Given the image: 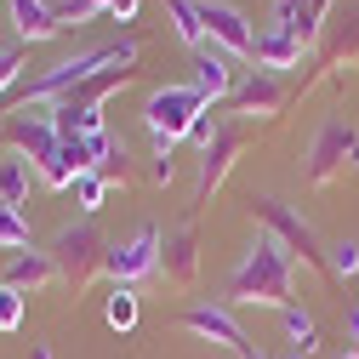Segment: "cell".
Returning <instances> with one entry per match:
<instances>
[{
  "label": "cell",
  "mask_w": 359,
  "mask_h": 359,
  "mask_svg": "<svg viewBox=\"0 0 359 359\" xmlns=\"http://www.w3.org/2000/svg\"><path fill=\"white\" fill-rule=\"evenodd\" d=\"M337 359H359V348H342V353H337Z\"/></svg>",
  "instance_id": "34"
},
{
  "label": "cell",
  "mask_w": 359,
  "mask_h": 359,
  "mask_svg": "<svg viewBox=\"0 0 359 359\" xmlns=\"http://www.w3.org/2000/svg\"><path fill=\"white\" fill-rule=\"evenodd\" d=\"M297 18H302V0H274V23H268V29L297 34Z\"/></svg>",
  "instance_id": "29"
},
{
  "label": "cell",
  "mask_w": 359,
  "mask_h": 359,
  "mask_svg": "<svg viewBox=\"0 0 359 359\" xmlns=\"http://www.w3.org/2000/svg\"><path fill=\"white\" fill-rule=\"evenodd\" d=\"M217 126H222V120H217V114H211V109H205V114H200V120H194V131H189V137H183V143H194V149H200V154H205V149H211V143H217Z\"/></svg>",
  "instance_id": "28"
},
{
  "label": "cell",
  "mask_w": 359,
  "mask_h": 359,
  "mask_svg": "<svg viewBox=\"0 0 359 359\" xmlns=\"http://www.w3.org/2000/svg\"><path fill=\"white\" fill-rule=\"evenodd\" d=\"M348 171H359V126L331 114L320 131H313L308 154H302V183L308 189H331V183H342Z\"/></svg>",
  "instance_id": "4"
},
{
  "label": "cell",
  "mask_w": 359,
  "mask_h": 359,
  "mask_svg": "<svg viewBox=\"0 0 359 359\" xmlns=\"http://www.w3.org/2000/svg\"><path fill=\"white\" fill-rule=\"evenodd\" d=\"M205 92L200 86H154L149 103H143V126H149V137H154V160H171L177 143L194 131V120L205 114Z\"/></svg>",
  "instance_id": "2"
},
{
  "label": "cell",
  "mask_w": 359,
  "mask_h": 359,
  "mask_svg": "<svg viewBox=\"0 0 359 359\" xmlns=\"http://www.w3.org/2000/svg\"><path fill=\"white\" fill-rule=\"evenodd\" d=\"M29 359H52V348H40V342H34V348H29Z\"/></svg>",
  "instance_id": "32"
},
{
  "label": "cell",
  "mask_w": 359,
  "mask_h": 359,
  "mask_svg": "<svg viewBox=\"0 0 359 359\" xmlns=\"http://www.w3.org/2000/svg\"><path fill=\"white\" fill-rule=\"evenodd\" d=\"M342 337H348V348H359V297H353L348 313H342Z\"/></svg>",
  "instance_id": "31"
},
{
  "label": "cell",
  "mask_w": 359,
  "mask_h": 359,
  "mask_svg": "<svg viewBox=\"0 0 359 359\" xmlns=\"http://www.w3.org/2000/svg\"><path fill=\"white\" fill-rule=\"evenodd\" d=\"M160 240H165V234L154 229V222H143V229L131 234L126 245H114V251H109V280L137 291V280L160 274Z\"/></svg>",
  "instance_id": "11"
},
{
  "label": "cell",
  "mask_w": 359,
  "mask_h": 359,
  "mask_svg": "<svg viewBox=\"0 0 359 359\" xmlns=\"http://www.w3.org/2000/svg\"><path fill=\"white\" fill-rule=\"evenodd\" d=\"M194 86L205 92V103L217 109V103H229L234 97V57H222L217 46H205V52H194Z\"/></svg>",
  "instance_id": "16"
},
{
  "label": "cell",
  "mask_w": 359,
  "mask_h": 359,
  "mask_svg": "<svg viewBox=\"0 0 359 359\" xmlns=\"http://www.w3.org/2000/svg\"><path fill=\"white\" fill-rule=\"evenodd\" d=\"M57 126H52V109H18L12 120H6V149L12 154H23L29 165L34 160H46V154H57Z\"/></svg>",
  "instance_id": "13"
},
{
  "label": "cell",
  "mask_w": 359,
  "mask_h": 359,
  "mask_svg": "<svg viewBox=\"0 0 359 359\" xmlns=\"http://www.w3.org/2000/svg\"><path fill=\"white\" fill-rule=\"evenodd\" d=\"M160 6H165L177 40H183L189 52H205V46H211V40H205V23H200V0H160Z\"/></svg>",
  "instance_id": "19"
},
{
  "label": "cell",
  "mask_w": 359,
  "mask_h": 359,
  "mask_svg": "<svg viewBox=\"0 0 359 359\" xmlns=\"http://www.w3.org/2000/svg\"><path fill=\"white\" fill-rule=\"evenodd\" d=\"M291 97H302V80L251 69V74L234 86V97L222 103V120H280V114L291 109Z\"/></svg>",
  "instance_id": "5"
},
{
  "label": "cell",
  "mask_w": 359,
  "mask_h": 359,
  "mask_svg": "<svg viewBox=\"0 0 359 359\" xmlns=\"http://www.w3.org/2000/svg\"><path fill=\"white\" fill-rule=\"evenodd\" d=\"M280 359H308V353H302V348H285V353H280Z\"/></svg>",
  "instance_id": "33"
},
{
  "label": "cell",
  "mask_w": 359,
  "mask_h": 359,
  "mask_svg": "<svg viewBox=\"0 0 359 359\" xmlns=\"http://www.w3.org/2000/svg\"><path fill=\"white\" fill-rule=\"evenodd\" d=\"M222 302H257V308H297V257L274 240V234H262L240 268L229 274V291H222Z\"/></svg>",
  "instance_id": "1"
},
{
  "label": "cell",
  "mask_w": 359,
  "mask_h": 359,
  "mask_svg": "<svg viewBox=\"0 0 359 359\" xmlns=\"http://www.w3.org/2000/svg\"><path fill=\"white\" fill-rule=\"evenodd\" d=\"M245 205H251V217H257V222H262V229L274 234L291 257H302L308 268H320V274H325V245H320V234H313V229H308V222H302L280 194H251Z\"/></svg>",
  "instance_id": "6"
},
{
  "label": "cell",
  "mask_w": 359,
  "mask_h": 359,
  "mask_svg": "<svg viewBox=\"0 0 359 359\" xmlns=\"http://www.w3.org/2000/svg\"><path fill=\"white\" fill-rule=\"evenodd\" d=\"M109 240H103V229L97 222H74V229H63L57 240H52V268H57V280L80 297V291H92L97 285V274H109Z\"/></svg>",
  "instance_id": "3"
},
{
  "label": "cell",
  "mask_w": 359,
  "mask_h": 359,
  "mask_svg": "<svg viewBox=\"0 0 359 359\" xmlns=\"http://www.w3.org/2000/svg\"><path fill=\"white\" fill-rule=\"evenodd\" d=\"M103 200H109V183H103L97 171H80V177H74V205H80V211H97Z\"/></svg>",
  "instance_id": "25"
},
{
  "label": "cell",
  "mask_w": 359,
  "mask_h": 359,
  "mask_svg": "<svg viewBox=\"0 0 359 359\" xmlns=\"http://www.w3.org/2000/svg\"><path fill=\"white\" fill-rule=\"evenodd\" d=\"M331 6H337V0H302V18H297V40H302L308 52L320 46V34L331 29Z\"/></svg>",
  "instance_id": "21"
},
{
  "label": "cell",
  "mask_w": 359,
  "mask_h": 359,
  "mask_svg": "<svg viewBox=\"0 0 359 359\" xmlns=\"http://www.w3.org/2000/svg\"><path fill=\"white\" fill-rule=\"evenodd\" d=\"M342 63L359 69V6H348L342 18H331V29L320 34V46H313V57H308L313 74H302V92H308L320 74H337Z\"/></svg>",
  "instance_id": "10"
},
{
  "label": "cell",
  "mask_w": 359,
  "mask_h": 359,
  "mask_svg": "<svg viewBox=\"0 0 359 359\" xmlns=\"http://www.w3.org/2000/svg\"><path fill=\"white\" fill-rule=\"evenodd\" d=\"M245 149H251V126H245V120H222V126H217V143H211V149L200 154V177H194V205H189V211H200V205H205V200H211V194L222 189V177L234 171V160H240Z\"/></svg>",
  "instance_id": "8"
},
{
  "label": "cell",
  "mask_w": 359,
  "mask_h": 359,
  "mask_svg": "<svg viewBox=\"0 0 359 359\" xmlns=\"http://www.w3.org/2000/svg\"><path fill=\"white\" fill-rule=\"evenodd\" d=\"M52 280H57V268H52V257L29 245V251H18V257L6 262V280H0V285H18V291L29 297V291H46Z\"/></svg>",
  "instance_id": "17"
},
{
  "label": "cell",
  "mask_w": 359,
  "mask_h": 359,
  "mask_svg": "<svg viewBox=\"0 0 359 359\" xmlns=\"http://www.w3.org/2000/svg\"><path fill=\"white\" fill-rule=\"evenodd\" d=\"M251 359H268V353H262V348H257V353H251Z\"/></svg>",
  "instance_id": "35"
},
{
  "label": "cell",
  "mask_w": 359,
  "mask_h": 359,
  "mask_svg": "<svg viewBox=\"0 0 359 359\" xmlns=\"http://www.w3.org/2000/svg\"><path fill=\"white\" fill-rule=\"evenodd\" d=\"M194 217H200V211H189V217L160 240V274H165V285H177V291H189V285L200 280V229H194Z\"/></svg>",
  "instance_id": "12"
},
{
  "label": "cell",
  "mask_w": 359,
  "mask_h": 359,
  "mask_svg": "<svg viewBox=\"0 0 359 359\" xmlns=\"http://www.w3.org/2000/svg\"><path fill=\"white\" fill-rule=\"evenodd\" d=\"M29 183H34V165L6 149V154H0V205L23 211V205H29Z\"/></svg>",
  "instance_id": "18"
},
{
  "label": "cell",
  "mask_w": 359,
  "mask_h": 359,
  "mask_svg": "<svg viewBox=\"0 0 359 359\" xmlns=\"http://www.w3.org/2000/svg\"><path fill=\"white\" fill-rule=\"evenodd\" d=\"M0 245H6V251H29V222L12 205H0Z\"/></svg>",
  "instance_id": "26"
},
{
  "label": "cell",
  "mask_w": 359,
  "mask_h": 359,
  "mask_svg": "<svg viewBox=\"0 0 359 359\" xmlns=\"http://www.w3.org/2000/svg\"><path fill=\"white\" fill-rule=\"evenodd\" d=\"M137 6H143V0H103V12L120 18V23H137Z\"/></svg>",
  "instance_id": "30"
},
{
  "label": "cell",
  "mask_w": 359,
  "mask_h": 359,
  "mask_svg": "<svg viewBox=\"0 0 359 359\" xmlns=\"http://www.w3.org/2000/svg\"><path fill=\"white\" fill-rule=\"evenodd\" d=\"M353 274H359V240H331L325 245V280L348 285Z\"/></svg>",
  "instance_id": "22"
},
{
  "label": "cell",
  "mask_w": 359,
  "mask_h": 359,
  "mask_svg": "<svg viewBox=\"0 0 359 359\" xmlns=\"http://www.w3.org/2000/svg\"><path fill=\"white\" fill-rule=\"evenodd\" d=\"M137 291L131 285H109V297H103V320H109V331H131L137 325Z\"/></svg>",
  "instance_id": "20"
},
{
  "label": "cell",
  "mask_w": 359,
  "mask_h": 359,
  "mask_svg": "<svg viewBox=\"0 0 359 359\" xmlns=\"http://www.w3.org/2000/svg\"><path fill=\"white\" fill-rule=\"evenodd\" d=\"M97 12H103V0H52V18H57L63 29H69V23H74V29H80V23H92Z\"/></svg>",
  "instance_id": "24"
},
{
  "label": "cell",
  "mask_w": 359,
  "mask_h": 359,
  "mask_svg": "<svg viewBox=\"0 0 359 359\" xmlns=\"http://www.w3.org/2000/svg\"><path fill=\"white\" fill-rule=\"evenodd\" d=\"M6 12H12V29H18V46H46V40L63 34V23L52 18L46 0H6Z\"/></svg>",
  "instance_id": "15"
},
{
  "label": "cell",
  "mask_w": 359,
  "mask_h": 359,
  "mask_svg": "<svg viewBox=\"0 0 359 359\" xmlns=\"http://www.w3.org/2000/svg\"><path fill=\"white\" fill-rule=\"evenodd\" d=\"M23 308H29V297L18 285H0V331H18L23 325Z\"/></svg>",
  "instance_id": "27"
},
{
  "label": "cell",
  "mask_w": 359,
  "mask_h": 359,
  "mask_svg": "<svg viewBox=\"0 0 359 359\" xmlns=\"http://www.w3.org/2000/svg\"><path fill=\"white\" fill-rule=\"evenodd\" d=\"M177 325H183L189 337H200V342H211V348H222V353H234V359H251L257 353V342L240 331V320H234L229 302H189L183 313H177Z\"/></svg>",
  "instance_id": "7"
},
{
  "label": "cell",
  "mask_w": 359,
  "mask_h": 359,
  "mask_svg": "<svg viewBox=\"0 0 359 359\" xmlns=\"http://www.w3.org/2000/svg\"><path fill=\"white\" fill-rule=\"evenodd\" d=\"M308 57H313V52L302 46L297 34H285V29H262L251 63H257L262 74H291V69H308Z\"/></svg>",
  "instance_id": "14"
},
{
  "label": "cell",
  "mask_w": 359,
  "mask_h": 359,
  "mask_svg": "<svg viewBox=\"0 0 359 359\" xmlns=\"http://www.w3.org/2000/svg\"><path fill=\"white\" fill-rule=\"evenodd\" d=\"M280 325H285L291 348H302V353L320 348V325H313V313H308V308H285V313H280Z\"/></svg>",
  "instance_id": "23"
},
{
  "label": "cell",
  "mask_w": 359,
  "mask_h": 359,
  "mask_svg": "<svg viewBox=\"0 0 359 359\" xmlns=\"http://www.w3.org/2000/svg\"><path fill=\"white\" fill-rule=\"evenodd\" d=\"M200 23H205V40L222 57H234V63L257 57V29H251V18L240 6H229V0H200Z\"/></svg>",
  "instance_id": "9"
}]
</instances>
